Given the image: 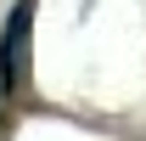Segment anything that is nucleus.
Listing matches in <instances>:
<instances>
[{"label": "nucleus", "mask_w": 146, "mask_h": 141, "mask_svg": "<svg viewBox=\"0 0 146 141\" xmlns=\"http://www.w3.org/2000/svg\"><path fill=\"white\" fill-rule=\"evenodd\" d=\"M28 45H34V6L17 0L6 11V28H0V96L23 90V79H28Z\"/></svg>", "instance_id": "obj_1"}, {"label": "nucleus", "mask_w": 146, "mask_h": 141, "mask_svg": "<svg viewBox=\"0 0 146 141\" xmlns=\"http://www.w3.org/2000/svg\"><path fill=\"white\" fill-rule=\"evenodd\" d=\"M0 136H6V107H0Z\"/></svg>", "instance_id": "obj_2"}]
</instances>
